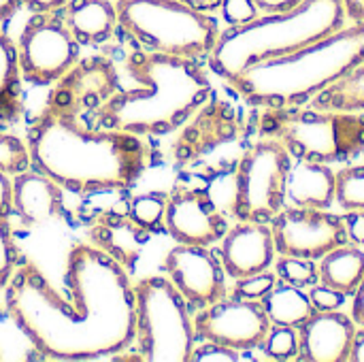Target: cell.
I'll return each instance as SVG.
<instances>
[{
    "label": "cell",
    "mask_w": 364,
    "mask_h": 362,
    "mask_svg": "<svg viewBox=\"0 0 364 362\" xmlns=\"http://www.w3.org/2000/svg\"><path fill=\"white\" fill-rule=\"evenodd\" d=\"M68 299L47 277L23 265L13 271L4 309L34 350L51 361H94L124 352L136 339L134 288L124 267L92 245L66 258Z\"/></svg>",
    "instance_id": "cell-1"
},
{
    "label": "cell",
    "mask_w": 364,
    "mask_h": 362,
    "mask_svg": "<svg viewBox=\"0 0 364 362\" xmlns=\"http://www.w3.org/2000/svg\"><path fill=\"white\" fill-rule=\"evenodd\" d=\"M28 154L34 171L73 192L130 188L147 166V147L139 134L90 130L53 109L30 128Z\"/></svg>",
    "instance_id": "cell-2"
},
{
    "label": "cell",
    "mask_w": 364,
    "mask_h": 362,
    "mask_svg": "<svg viewBox=\"0 0 364 362\" xmlns=\"http://www.w3.org/2000/svg\"><path fill=\"white\" fill-rule=\"evenodd\" d=\"M139 87L115 92L100 107L102 128L130 134H164L181 126L211 96V81L190 58L139 51L128 58Z\"/></svg>",
    "instance_id": "cell-3"
},
{
    "label": "cell",
    "mask_w": 364,
    "mask_h": 362,
    "mask_svg": "<svg viewBox=\"0 0 364 362\" xmlns=\"http://www.w3.org/2000/svg\"><path fill=\"white\" fill-rule=\"evenodd\" d=\"M364 58V23L341 28L288 55L258 62L228 79L254 107L299 109L333 85Z\"/></svg>",
    "instance_id": "cell-4"
},
{
    "label": "cell",
    "mask_w": 364,
    "mask_h": 362,
    "mask_svg": "<svg viewBox=\"0 0 364 362\" xmlns=\"http://www.w3.org/2000/svg\"><path fill=\"white\" fill-rule=\"evenodd\" d=\"M343 0H303L286 13H267L218 36L209 66L226 81L252 64L299 51L346 26Z\"/></svg>",
    "instance_id": "cell-5"
},
{
    "label": "cell",
    "mask_w": 364,
    "mask_h": 362,
    "mask_svg": "<svg viewBox=\"0 0 364 362\" xmlns=\"http://www.w3.org/2000/svg\"><path fill=\"white\" fill-rule=\"evenodd\" d=\"M117 26L145 51L198 60L213 51L215 19L183 0H117Z\"/></svg>",
    "instance_id": "cell-6"
},
{
    "label": "cell",
    "mask_w": 364,
    "mask_h": 362,
    "mask_svg": "<svg viewBox=\"0 0 364 362\" xmlns=\"http://www.w3.org/2000/svg\"><path fill=\"white\" fill-rule=\"evenodd\" d=\"M262 132L282 141L290 156L326 164L363 149L364 113L273 109L262 119Z\"/></svg>",
    "instance_id": "cell-7"
},
{
    "label": "cell",
    "mask_w": 364,
    "mask_h": 362,
    "mask_svg": "<svg viewBox=\"0 0 364 362\" xmlns=\"http://www.w3.org/2000/svg\"><path fill=\"white\" fill-rule=\"evenodd\" d=\"M139 361L190 362L194 352V322L188 301L168 277H145L134 288Z\"/></svg>",
    "instance_id": "cell-8"
},
{
    "label": "cell",
    "mask_w": 364,
    "mask_h": 362,
    "mask_svg": "<svg viewBox=\"0 0 364 362\" xmlns=\"http://www.w3.org/2000/svg\"><path fill=\"white\" fill-rule=\"evenodd\" d=\"M290 169V151L282 141L273 139L250 147L237 171L235 215L241 222H271L284 207Z\"/></svg>",
    "instance_id": "cell-9"
},
{
    "label": "cell",
    "mask_w": 364,
    "mask_h": 362,
    "mask_svg": "<svg viewBox=\"0 0 364 362\" xmlns=\"http://www.w3.org/2000/svg\"><path fill=\"white\" fill-rule=\"evenodd\" d=\"M79 55V43L70 34L68 26L55 19H32L15 49L19 75L38 85L60 81L75 64Z\"/></svg>",
    "instance_id": "cell-10"
},
{
    "label": "cell",
    "mask_w": 364,
    "mask_h": 362,
    "mask_svg": "<svg viewBox=\"0 0 364 362\" xmlns=\"http://www.w3.org/2000/svg\"><path fill=\"white\" fill-rule=\"evenodd\" d=\"M275 250L282 256H299L318 260L328 252L346 245L348 230L343 218L324 209L294 207L279 211L271 220Z\"/></svg>",
    "instance_id": "cell-11"
},
{
    "label": "cell",
    "mask_w": 364,
    "mask_h": 362,
    "mask_svg": "<svg viewBox=\"0 0 364 362\" xmlns=\"http://www.w3.org/2000/svg\"><path fill=\"white\" fill-rule=\"evenodd\" d=\"M271 329L262 303L250 299L218 301L194 318V333L205 341L222 344L237 352L260 348Z\"/></svg>",
    "instance_id": "cell-12"
},
{
    "label": "cell",
    "mask_w": 364,
    "mask_h": 362,
    "mask_svg": "<svg viewBox=\"0 0 364 362\" xmlns=\"http://www.w3.org/2000/svg\"><path fill=\"white\" fill-rule=\"evenodd\" d=\"M164 271L179 294L194 307H209L226 297L224 267L203 245H177L164 258Z\"/></svg>",
    "instance_id": "cell-13"
},
{
    "label": "cell",
    "mask_w": 364,
    "mask_h": 362,
    "mask_svg": "<svg viewBox=\"0 0 364 362\" xmlns=\"http://www.w3.org/2000/svg\"><path fill=\"white\" fill-rule=\"evenodd\" d=\"M166 233L181 245L209 247L224 239L228 224L203 190H179L166 201Z\"/></svg>",
    "instance_id": "cell-14"
},
{
    "label": "cell",
    "mask_w": 364,
    "mask_h": 362,
    "mask_svg": "<svg viewBox=\"0 0 364 362\" xmlns=\"http://www.w3.org/2000/svg\"><path fill=\"white\" fill-rule=\"evenodd\" d=\"M49 109L70 115L85 107H102L115 94V73L102 60H90L87 64L73 66L62 79Z\"/></svg>",
    "instance_id": "cell-15"
},
{
    "label": "cell",
    "mask_w": 364,
    "mask_h": 362,
    "mask_svg": "<svg viewBox=\"0 0 364 362\" xmlns=\"http://www.w3.org/2000/svg\"><path fill=\"white\" fill-rule=\"evenodd\" d=\"M354 337L356 326L348 316L339 312H320L301 326L299 354L309 362L350 361Z\"/></svg>",
    "instance_id": "cell-16"
},
{
    "label": "cell",
    "mask_w": 364,
    "mask_h": 362,
    "mask_svg": "<svg viewBox=\"0 0 364 362\" xmlns=\"http://www.w3.org/2000/svg\"><path fill=\"white\" fill-rule=\"evenodd\" d=\"M273 254V233L267 224L241 222L222 241V267L235 280L267 271Z\"/></svg>",
    "instance_id": "cell-17"
},
{
    "label": "cell",
    "mask_w": 364,
    "mask_h": 362,
    "mask_svg": "<svg viewBox=\"0 0 364 362\" xmlns=\"http://www.w3.org/2000/svg\"><path fill=\"white\" fill-rule=\"evenodd\" d=\"M13 209L28 226H43L58 218L62 209L60 186L38 171H23L11 179Z\"/></svg>",
    "instance_id": "cell-18"
},
{
    "label": "cell",
    "mask_w": 364,
    "mask_h": 362,
    "mask_svg": "<svg viewBox=\"0 0 364 362\" xmlns=\"http://www.w3.org/2000/svg\"><path fill=\"white\" fill-rule=\"evenodd\" d=\"M337 179L335 173L322 162L301 160L290 169L286 196L294 207L305 209H328L335 201Z\"/></svg>",
    "instance_id": "cell-19"
},
{
    "label": "cell",
    "mask_w": 364,
    "mask_h": 362,
    "mask_svg": "<svg viewBox=\"0 0 364 362\" xmlns=\"http://www.w3.org/2000/svg\"><path fill=\"white\" fill-rule=\"evenodd\" d=\"M66 26L79 45H100L117 28V9L111 0H70Z\"/></svg>",
    "instance_id": "cell-20"
},
{
    "label": "cell",
    "mask_w": 364,
    "mask_h": 362,
    "mask_svg": "<svg viewBox=\"0 0 364 362\" xmlns=\"http://www.w3.org/2000/svg\"><path fill=\"white\" fill-rule=\"evenodd\" d=\"M320 280L324 286L343 294L356 292L364 280V252L358 250V245L348 243L328 252L320 265Z\"/></svg>",
    "instance_id": "cell-21"
},
{
    "label": "cell",
    "mask_w": 364,
    "mask_h": 362,
    "mask_svg": "<svg viewBox=\"0 0 364 362\" xmlns=\"http://www.w3.org/2000/svg\"><path fill=\"white\" fill-rule=\"evenodd\" d=\"M309 107L318 111H364V58L333 85L322 90Z\"/></svg>",
    "instance_id": "cell-22"
},
{
    "label": "cell",
    "mask_w": 364,
    "mask_h": 362,
    "mask_svg": "<svg viewBox=\"0 0 364 362\" xmlns=\"http://www.w3.org/2000/svg\"><path fill=\"white\" fill-rule=\"evenodd\" d=\"M271 324H282V326H292V329H301L316 312L314 305L309 301V297L296 288V286H279L273 288L264 301H262Z\"/></svg>",
    "instance_id": "cell-23"
},
{
    "label": "cell",
    "mask_w": 364,
    "mask_h": 362,
    "mask_svg": "<svg viewBox=\"0 0 364 362\" xmlns=\"http://www.w3.org/2000/svg\"><path fill=\"white\" fill-rule=\"evenodd\" d=\"M11 179L9 175L0 173V288H6L13 271H15V252L11 239Z\"/></svg>",
    "instance_id": "cell-24"
},
{
    "label": "cell",
    "mask_w": 364,
    "mask_h": 362,
    "mask_svg": "<svg viewBox=\"0 0 364 362\" xmlns=\"http://www.w3.org/2000/svg\"><path fill=\"white\" fill-rule=\"evenodd\" d=\"M17 58L9 38L0 32V115L9 117L15 109V90H17Z\"/></svg>",
    "instance_id": "cell-25"
},
{
    "label": "cell",
    "mask_w": 364,
    "mask_h": 362,
    "mask_svg": "<svg viewBox=\"0 0 364 362\" xmlns=\"http://www.w3.org/2000/svg\"><path fill=\"white\" fill-rule=\"evenodd\" d=\"M164 211H166V201L162 194H141L130 203V220L136 228L156 233L164 228Z\"/></svg>",
    "instance_id": "cell-26"
},
{
    "label": "cell",
    "mask_w": 364,
    "mask_h": 362,
    "mask_svg": "<svg viewBox=\"0 0 364 362\" xmlns=\"http://www.w3.org/2000/svg\"><path fill=\"white\" fill-rule=\"evenodd\" d=\"M335 179V201L346 211H364V166H348Z\"/></svg>",
    "instance_id": "cell-27"
},
{
    "label": "cell",
    "mask_w": 364,
    "mask_h": 362,
    "mask_svg": "<svg viewBox=\"0 0 364 362\" xmlns=\"http://www.w3.org/2000/svg\"><path fill=\"white\" fill-rule=\"evenodd\" d=\"M277 275L282 282L296 286V288H307L318 284L320 280V267H316L314 260L309 258H299V256H282L277 262Z\"/></svg>",
    "instance_id": "cell-28"
},
{
    "label": "cell",
    "mask_w": 364,
    "mask_h": 362,
    "mask_svg": "<svg viewBox=\"0 0 364 362\" xmlns=\"http://www.w3.org/2000/svg\"><path fill=\"white\" fill-rule=\"evenodd\" d=\"M30 166L32 164H30L28 145H23L21 139H17L15 134L0 130V173L15 177L28 171Z\"/></svg>",
    "instance_id": "cell-29"
},
{
    "label": "cell",
    "mask_w": 364,
    "mask_h": 362,
    "mask_svg": "<svg viewBox=\"0 0 364 362\" xmlns=\"http://www.w3.org/2000/svg\"><path fill=\"white\" fill-rule=\"evenodd\" d=\"M260 348L273 361H290L299 354V335L292 326L273 324Z\"/></svg>",
    "instance_id": "cell-30"
},
{
    "label": "cell",
    "mask_w": 364,
    "mask_h": 362,
    "mask_svg": "<svg viewBox=\"0 0 364 362\" xmlns=\"http://www.w3.org/2000/svg\"><path fill=\"white\" fill-rule=\"evenodd\" d=\"M273 288H275V277L271 273L262 271V273H254V275H247V277L237 280L235 297L237 299L258 301V299H264Z\"/></svg>",
    "instance_id": "cell-31"
},
{
    "label": "cell",
    "mask_w": 364,
    "mask_h": 362,
    "mask_svg": "<svg viewBox=\"0 0 364 362\" xmlns=\"http://www.w3.org/2000/svg\"><path fill=\"white\" fill-rule=\"evenodd\" d=\"M220 9L228 26H243L258 17V6L254 0H222Z\"/></svg>",
    "instance_id": "cell-32"
},
{
    "label": "cell",
    "mask_w": 364,
    "mask_h": 362,
    "mask_svg": "<svg viewBox=\"0 0 364 362\" xmlns=\"http://www.w3.org/2000/svg\"><path fill=\"white\" fill-rule=\"evenodd\" d=\"M239 352L232 348H226L222 344L207 341L200 348H194L192 352V362H237Z\"/></svg>",
    "instance_id": "cell-33"
},
{
    "label": "cell",
    "mask_w": 364,
    "mask_h": 362,
    "mask_svg": "<svg viewBox=\"0 0 364 362\" xmlns=\"http://www.w3.org/2000/svg\"><path fill=\"white\" fill-rule=\"evenodd\" d=\"M68 0H0V21L11 17L19 6H30L32 11L38 13H49L55 9H62Z\"/></svg>",
    "instance_id": "cell-34"
},
{
    "label": "cell",
    "mask_w": 364,
    "mask_h": 362,
    "mask_svg": "<svg viewBox=\"0 0 364 362\" xmlns=\"http://www.w3.org/2000/svg\"><path fill=\"white\" fill-rule=\"evenodd\" d=\"M309 301L320 312H337L343 307L346 294L335 288H328V286H316L309 294Z\"/></svg>",
    "instance_id": "cell-35"
},
{
    "label": "cell",
    "mask_w": 364,
    "mask_h": 362,
    "mask_svg": "<svg viewBox=\"0 0 364 362\" xmlns=\"http://www.w3.org/2000/svg\"><path fill=\"white\" fill-rule=\"evenodd\" d=\"M350 215L343 220L346 222V230H348V239L354 245H364V211H348Z\"/></svg>",
    "instance_id": "cell-36"
},
{
    "label": "cell",
    "mask_w": 364,
    "mask_h": 362,
    "mask_svg": "<svg viewBox=\"0 0 364 362\" xmlns=\"http://www.w3.org/2000/svg\"><path fill=\"white\" fill-rule=\"evenodd\" d=\"M258 11H264V13H286V11H292L296 9L303 0H254Z\"/></svg>",
    "instance_id": "cell-37"
},
{
    "label": "cell",
    "mask_w": 364,
    "mask_h": 362,
    "mask_svg": "<svg viewBox=\"0 0 364 362\" xmlns=\"http://www.w3.org/2000/svg\"><path fill=\"white\" fill-rule=\"evenodd\" d=\"M356 297H354V307H352V318L364 326V280L360 282V286H358V290L354 292Z\"/></svg>",
    "instance_id": "cell-38"
},
{
    "label": "cell",
    "mask_w": 364,
    "mask_h": 362,
    "mask_svg": "<svg viewBox=\"0 0 364 362\" xmlns=\"http://www.w3.org/2000/svg\"><path fill=\"white\" fill-rule=\"evenodd\" d=\"M346 13L354 21H364V0H343Z\"/></svg>",
    "instance_id": "cell-39"
},
{
    "label": "cell",
    "mask_w": 364,
    "mask_h": 362,
    "mask_svg": "<svg viewBox=\"0 0 364 362\" xmlns=\"http://www.w3.org/2000/svg\"><path fill=\"white\" fill-rule=\"evenodd\" d=\"M350 361L364 362V326L360 333H356L354 344H352V352H350Z\"/></svg>",
    "instance_id": "cell-40"
},
{
    "label": "cell",
    "mask_w": 364,
    "mask_h": 362,
    "mask_svg": "<svg viewBox=\"0 0 364 362\" xmlns=\"http://www.w3.org/2000/svg\"><path fill=\"white\" fill-rule=\"evenodd\" d=\"M186 4H190L192 9H196V11H211V9H215V6H220V2L222 0H183Z\"/></svg>",
    "instance_id": "cell-41"
},
{
    "label": "cell",
    "mask_w": 364,
    "mask_h": 362,
    "mask_svg": "<svg viewBox=\"0 0 364 362\" xmlns=\"http://www.w3.org/2000/svg\"><path fill=\"white\" fill-rule=\"evenodd\" d=\"M0 361H2V354H0Z\"/></svg>",
    "instance_id": "cell-42"
},
{
    "label": "cell",
    "mask_w": 364,
    "mask_h": 362,
    "mask_svg": "<svg viewBox=\"0 0 364 362\" xmlns=\"http://www.w3.org/2000/svg\"><path fill=\"white\" fill-rule=\"evenodd\" d=\"M115 2H117V0H115Z\"/></svg>",
    "instance_id": "cell-43"
}]
</instances>
